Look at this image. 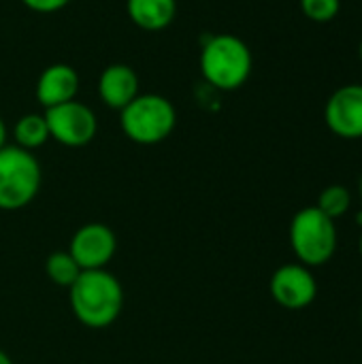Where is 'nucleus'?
Masks as SVG:
<instances>
[{"mask_svg": "<svg viewBox=\"0 0 362 364\" xmlns=\"http://www.w3.org/2000/svg\"><path fill=\"white\" fill-rule=\"evenodd\" d=\"M68 292L75 318L87 328H107L122 316L124 288L107 269L83 271Z\"/></svg>", "mask_w": 362, "mask_h": 364, "instance_id": "nucleus-1", "label": "nucleus"}, {"mask_svg": "<svg viewBox=\"0 0 362 364\" xmlns=\"http://www.w3.org/2000/svg\"><path fill=\"white\" fill-rule=\"evenodd\" d=\"M205 83L218 92H235L247 83L254 68L250 45L235 34H211L201 47L198 58Z\"/></svg>", "mask_w": 362, "mask_h": 364, "instance_id": "nucleus-2", "label": "nucleus"}, {"mask_svg": "<svg viewBox=\"0 0 362 364\" xmlns=\"http://www.w3.org/2000/svg\"><path fill=\"white\" fill-rule=\"evenodd\" d=\"M122 132L137 145H158L177 126V109L162 94H139L119 111Z\"/></svg>", "mask_w": 362, "mask_h": 364, "instance_id": "nucleus-3", "label": "nucleus"}, {"mask_svg": "<svg viewBox=\"0 0 362 364\" xmlns=\"http://www.w3.org/2000/svg\"><path fill=\"white\" fill-rule=\"evenodd\" d=\"M288 237L297 260L309 269L331 262L339 245L335 220L324 215L316 205L294 213Z\"/></svg>", "mask_w": 362, "mask_h": 364, "instance_id": "nucleus-4", "label": "nucleus"}, {"mask_svg": "<svg viewBox=\"0 0 362 364\" xmlns=\"http://www.w3.org/2000/svg\"><path fill=\"white\" fill-rule=\"evenodd\" d=\"M43 168L32 151L17 145L0 149V211H19L41 192Z\"/></svg>", "mask_w": 362, "mask_h": 364, "instance_id": "nucleus-5", "label": "nucleus"}, {"mask_svg": "<svg viewBox=\"0 0 362 364\" xmlns=\"http://www.w3.org/2000/svg\"><path fill=\"white\" fill-rule=\"evenodd\" d=\"M45 119L49 126V136L70 149L90 145L98 132L96 113L87 105L79 102L77 98L45 109Z\"/></svg>", "mask_w": 362, "mask_h": 364, "instance_id": "nucleus-6", "label": "nucleus"}, {"mask_svg": "<svg viewBox=\"0 0 362 364\" xmlns=\"http://www.w3.org/2000/svg\"><path fill=\"white\" fill-rule=\"evenodd\" d=\"M66 252L75 258L81 271L107 269L117 252V237L107 224L90 222L75 230Z\"/></svg>", "mask_w": 362, "mask_h": 364, "instance_id": "nucleus-7", "label": "nucleus"}, {"mask_svg": "<svg viewBox=\"0 0 362 364\" xmlns=\"http://www.w3.org/2000/svg\"><path fill=\"white\" fill-rule=\"evenodd\" d=\"M269 292L280 307L290 311H301L316 301L318 282L309 267L301 262H290L280 267L271 275Z\"/></svg>", "mask_w": 362, "mask_h": 364, "instance_id": "nucleus-8", "label": "nucleus"}, {"mask_svg": "<svg viewBox=\"0 0 362 364\" xmlns=\"http://www.w3.org/2000/svg\"><path fill=\"white\" fill-rule=\"evenodd\" d=\"M324 122L339 139H362V83H346L329 96L324 105Z\"/></svg>", "mask_w": 362, "mask_h": 364, "instance_id": "nucleus-9", "label": "nucleus"}, {"mask_svg": "<svg viewBox=\"0 0 362 364\" xmlns=\"http://www.w3.org/2000/svg\"><path fill=\"white\" fill-rule=\"evenodd\" d=\"M79 92V73L64 62L49 64L36 79V100L45 107H58L68 100H75Z\"/></svg>", "mask_w": 362, "mask_h": 364, "instance_id": "nucleus-10", "label": "nucleus"}, {"mask_svg": "<svg viewBox=\"0 0 362 364\" xmlns=\"http://www.w3.org/2000/svg\"><path fill=\"white\" fill-rule=\"evenodd\" d=\"M139 75L128 64H109L96 83L98 98L115 111H122L126 105H130L141 92H139Z\"/></svg>", "mask_w": 362, "mask_h": 364, "instance_id": "nucleus-11", "label": "nucleus"}, {"mask_svg": "<svg viewBox=\"0 0 362 364\" xmlns=\"http://www.w3.org/2000/svg\"><path fill=\"white\" fill-rule=\"evenodd\" d=\"M130 21L145 32L166 30L177 15V0H126Z\"/></svg>", "mask_w": 362, "mask_h": 364, "instance_id": "nucleus-12", "label": "nucleus"}, {"mask_svg": "<svg viewBox=\"0 0 362 364\" xmlns=\"http://www.w3.org/2000/svg\"><path fill=\"white\" fill-rule=\"evenodd\" d=\"M13 145L26 149V151H36L43 147L51 136H49V126L45 119V113H26L21 115L15 126H13Z\"/></svg>", "mask_w": 362, "mask_h": 364, "instance_id": "nucleus-13", "label": "nucleus"}, {"mask_svg": "<svg viewBox=\"0 0 362 364\" xmlns=\"http://www.w3.org/2000/svg\"><path fill=\"white\" fill-rule=\"evenodd\" d=\"M81 267L75 262V258L68 252H53L47 256L45 260V275L51 284L60 286V288H70L79 275H81Z\"/></svg>", "mask_w": 362, "mask_h": 364, "instance_id": "nucleus-14", "label": "nucleus"}, {"mask_svg": "<svg viewBox=\"0 0 362 364\" xmlns=\"http://www.w3.org/2000/svg\"><path fill=\"white\" fill-rule=\"evenodd\" d=\"M316 207L324 215H329L331 220H339L352 207V192L346 186H341V183H333V186H329V188H324L320 192Z\"/></svg>", "mask_w": 362, "mask_h": 364, "instance_id": "nucleus-15", "label": "nucleus"}, {"mask_svg": "<svg viewBox=\"0 0 362 364\" xmlns=\"http://www.w3.org/2000/svg\"><path fill=\"white\" fill-rule=\"evenodd\" d=\"M303 15L316 23L333 21L341 11V0H299Z\"/></svg>", "mask_w": 362, "mask_h": 364, "instance_id": "nucleus-16", "label": "nucleus"}, {"mask_svg": "<svg viewBox=\"0 0 362 364\" xmlns=\"http://www.w3.org/2000/svg\"><path fill=\"white\" fill-rule=\"evenodd\" d=\"M73 0H21V4L34 13H41V15H49V13H58L62 11L64 6H68Z\"/></svg>", "mask_w": 362, "mask_h": 364, "instance_id": "nucleus-17", "label": "nucleus"}, {"mask_svg": "<svg viewBox=\"0 0 362 364\" xmlns=\"http://www.w3.org/2000/svg\"><path fill=\"white\" fill-rule=\"evenodd\" d=\"M6 139H9V130H6V124H4V119L0 117V149L6 145Z\"/></svg>", "mask_w": 362, "mask_h": 364, "instance_id": "nucleus-18", "label": "nucleus"}, {"mask_svg": "<svg viewBox=\"0 0 362 364\" xmlns=\"http://www.w3.org/2000/svg\"><path fill=\"white\" fill-rule=\"evenodd\" d=\"M0 364H13V360L9 358V354H4L2 350H0Z\"/></svg>", "mask_w": 362, "mask_h": 364, "instance_id": "nucleus-19", "label": "nucleus"}, {"mask_svg": "<svg viewBox=\"0 0 362 364\" xmlns=\"http://www.w3.org/2000/svg\"><path fill=\"white\" fill-rule=\"evenodd\" d=\"M356 224H358V226H361V228H362V209H361V211H358V215H356Z\"/></svg>", "mask_w": 362, "mask_h": 364, "instance_id": "nucleus-20", "label": "nucleus"}, {"mask_svg": "<svg viewBox=\"0 0 362 364\" xmlns=\"http://www.w3.org/2000/svg\"><path fill=\"white\" fill-rule=\"evenodd\" d=\"M358 60H361V64H362V38H361V43H358Z\"/></svg>", "mask_w": 362, "mask_h": 364, "instance_id": "nucleus-21", "label": "nucleus"}, {"mask_svg": "<svg viewBox=\"0 0 362 364\" xmlns=\"http://www.w3.org/2000/svg\"><path fill=\"white\" fill-rule=\"evenodd\" d=\"M358 254H361V258H362V230H361V239H358Z\"/></svg>", "mask_w": 362, "mask_h": 364, "instance_id": "nucleus-22", "label": "nucleus"}, {"mask_svg": "<svg viewBox=\"0 0 362 364\" xmlns=\"http://www.w3.org/2000/svg\"><path fill=\"white\" fill-rule=\"evenodd\" d=\"M358 194H361V203H362V177H361V183H358Z\"/></svg>", "mask_w": 362, "mask_h": 364, "instance_id": "nucleus-23", "label": "nucleus"}, {"mask_svg": "<svg viewBox=\"0 0 362 364\" xmlns=\"http://www.w3.org/2000/svg\"><path fill=\"white\" fill-rule=\"evenodd\" d=\"M361 326H362V309H361Z\"/></svg>", "mask_w": 362, "mask_h": 364, "instance_id": "nucleus-24", "label": "nucleus"}]
</instances>
